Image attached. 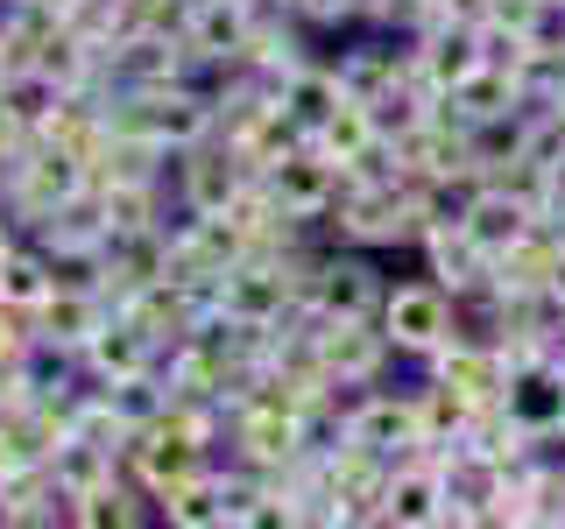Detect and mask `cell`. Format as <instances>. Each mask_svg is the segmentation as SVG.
Listing matches in <instances>:
<instances>
[{
    "instance_id": "cell-1",
    "label": "cell",
    "mask_w": 565,
    "mask_h": 529,
    "mask_svg": "<svg viewBox=\"0 0 565 529\" xmlns=\"http://www.w3.org/2000/svg\"><path fill=\"white\" fill-rule=\"evenodd\" d=\"M388 339L411 353H438L452 339V290L438 282H411V290L388 296Z\"/></svg>"
}]
</instances>
